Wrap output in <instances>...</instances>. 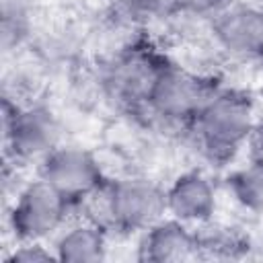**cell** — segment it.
<instances>
[{"label":"cell","instance_id":"obj_7","mask_svg":"<svg viewBox=\"0 0 263 263\" xmlns=\"http://www.w3.org/2000/svg\"><path fill=\"white\" fill-rule=\"evenodd\" d=\"M164 66L166 64H162L152 51L132 49L111 66L107 86L119 103L127 107H146Z\"/></svg>","mask_w":263,"mask_h":263},{"label":"cell","instance_id":"obj_12","mask_svg":"<svg viewBox=\"0 0 263 263\" xmlns=\"http://www.w3.org/2000/svg\"><path fill=\"white\" fill-rule=\"evenodd\" d=\"M199 257L230 259L238 257L247 249V238L228 226H208L195 232Z\"/></svg>","mask_w":263,"mask_h":263},{"label":"cell","instance_id":"obj_4","mask_svg":"<svg viewBox=\"0 0 263 263\" xmlns=\"http://www.w3.org/2000/svg\"><path fill=\"white\" fill-rule=\"evenodd\" d=\"M72 201L45 179L29 183L10 212V226L21 242H41L66 222Z\"/></svg>","mask_w":263,"mask_h":263},{"label":"cell","instance_id":"obj_6","mask_svg":"<svg viewBox=\"0 0 263 263\" xmlns=\"http://www.w3.org/2000/svg\"><path fill=\"white\" fill-rule=\"evenodd\" d=\"M39 177L53 185L72 203L95 193L105 181L97 158L76 146H58L43 160Z\"/></svg>","mask_w":263,"mask_h":263},{"label":"cell","instance_id":"obj_10","mask_svg":"<svg viewBox=\"0 0 263 263\" xmlns=\"http://www.w3.org/2000/svg\"><path fill=\"white\" fill-rule=\"evenodd\" d=\"M216 210V191L201 173H185L166 189V212L185 224H205Z\"/></svg>","mask_w":263,"mask_h":263},{"label":"cell","instance_id":"obj_16","mask_svg":"<svg viewBox=\"0 0 263 263\" xmlns=\"http://www.w3.org/2000/svg\"><path fill=\"white\" fill-rule=\"evenodd\" d=\"M247 148H249L251 160L263 164V121L253 125L251 134L247 138Z\"/></svg>","mask_w":263,"mask_h":263},{"label":"cell","instance_id":"obj_15","mask_svg":"<svg viewBox=\"0 0 263 263\" xmlns=\"http://www.w3.org/2000/svg\"><path fill=\"white\" fill-rule=\"evenodd\" d=\"M8 261H12V263H45V261H58V257H55V253L41 247L39 242H23L21 247H16L12 251Z\"/></svg>","mask_w":263,"mask_h":263},{"label":"cell","instance_id":"obj_13","mask_svg":"<svg viewBox=\"0 0 263 263\" xmlns=\"http://www.w3.org/2000/svg\"><path fill=\"white\" fill-rule=\"evenodd\" d=\"M230 187L240 205L251 212H263V164L249 162L245 168L236 171L230 179Z\"/></svg>","mask_w":263,"mask_h":263},{"label":"cell","instance_id":"obj_11","mask_svg":"<svg viewBox=\"0 0 263 263\" xmlns=\"http://www.w3.org/2000/svg\"><path fill=\"white\" fill-rule=\"evenodd\" d=\"M58 261H76V263H95L103 261L107 253L105 228L86 220L66 228L53 247Z\"/></svg>","mask_w":263,"mask_h":263},{"label":"cell","instance_id":"obj_2","mask_svg":"<svg viewBox=\"0 0 263 263\" xmlns=\"http://www.w3.org/2000/svg\"><path fill=\"white\" fill-rule=\"evenodd\" d=\"M107 228L146 232L166 214V191L140 177L113 181L105 187Z\"/></svg>","mask_w":263,"mask_h":263},{"label":"cell","instance_id":"obj_17","mask_svg":"<svg viewBox=\"0 0 263 263\" xmlns=\"http://www.w3.org/2000/svg\"><path fill=\"white\" fill-rule=\"evenodd\" d=\"M183 10H191V12H210L216 10L222 0H181Z\"/></svg>","mask_w":263,"mask_h":263},{"label":"cell","instance_id":"obj_9","mask_svg":"<svg viewBox=\"0 0 263 263\" xmlns=\"http://www.w3.org/2000/svg\"><path fill=\"white\" fill-rule=\"evenodd\" d=\"M197 236L181 220H160L144 232L140 242V259L152 263H179L197 259Z\"/></svg>","mask_w":263,"mask_h":263},{"label":"cell","instance_id":"obj_3","mask_svg":"<svg viewBox=\"0 0 263 263\" xmlns=\"http://www.w3.org/2000/svg\"><path fill=\"white\" fill-rule=\"evenodd\" d=\"M2 138L6 154L14 160H43L58 148L60 125L45 107H16L4 99Z\"/></svg>","mask_w":263,"mask_h":263},{"label":"cell","instance_id":"obj_14","mask_svg":"<svg viewBox=\"0 0 263 263\" xmlns=\"http://www.w3.org/2000/svg\"><path fill=\"white\" fill-rule=\"evenodd\" d=\"M115 8L125 16H171L183 10L181 0H113Z\"/></svg>","mask_w":263,"mask_h":263},{"label":"cell","instance_id":"obj_5","mask_svg":"<svg viewBox=\"0 0 263 263\" xmlns=\"http://www.w3.org/2000/svg\"><path fill=\"white\" fill-rule=\"evenodd\" d=\"M212 92L214 90L203 78L177 66H164L146 107L160 121L177 125L193 123Z\"/></svg>","mask_w":263,"mask_h":263},{"label":"cell","instance_id":"obj_8","mask_svg":"<svg viewBox=\"0 0 263 263\" xmlns=\"http://www.w3.org/2000/svg\"><path fill=\"white\" fill-rule=\"evenodd\" d=\"M218 43L238 58L263 55V10L255 6H234L214 23Z\"/></svg>","mask_w":263,"mask_h":263},{"label":"cell","instance_id":"obj_1","mask_svg":"<svg viewBox=\"0 0 263 263\" xmlns=\"http://www.w3.org/2000/svg\"><path fill=\"white\" fill-rule=\"evenodd\" d=\"M193 129L201 148L212 158H228L240 146L255 125L249 97L236 90H214L193 119Z\"/></svg>","mask_w":263,"mask_h":263}]
</instances>
